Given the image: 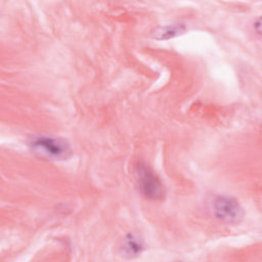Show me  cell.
Wrapping results in <instances>:
<instances>
[{"mask_svg":"<svg viewBox=\"0 0 262 262\" xmlns=\"http://www.w3.org/2000/svg\"><path fill=\"white\" fill-rule=\"evenodd\" d=\"M143 239L135 233L127 234L121 245V252L127 258H135L144 251Z\"/></svg>","mask_w":262,"mask_h":262,"instance_id":"4","label":"cell"},{"mask_svg":"<svg viewBox=\"0 0 262 262\" xmlns=\"http://www.w3.org/2000/svg\"><path fill=\"white\" fill-rule=\"evenodd\" d=\"M185 32V26L183 24H173L163 27H159L154 32V37L159 40H168L181 35Z\"/></svg>","mask_w":262,"mask_h":262,"instance_id":"5","label":"cell"},{"mask_svg":"<svg viewBox=\"0 0 262 262\" xmlns=\"http://www.w3.org/2000/svg\"><path fill=\"white\" fill-rule=\"evenodd\" d=\"M29 146L35 155L49 160L62 161L72 155L70 143L62 138L54 136H34L30 139Z\"/></svg>","mask_w":262,"mask_h":262,"instance_id":"1","label":"cell"},{"mask_svg":"<svg viewBox=\"0 0 262 262\" xmlns=\"http://www.w3.org/2000/svg\"><path fill=\"white\" fill-rule=\"evenodd\" d=\"M134 173L138 189L144 198L151 201H159L165 196L164 184L146 163L142 161L137 162L134 167Z\"/></svg>","mask_w":262,"mask_h":262,"instance_id":"2","label":"cell"},{"mask_svg":"<svg viewBox=\"0 0 262 262\" xmlns=\"http://www.w3.org/2000/svg\"><path fill=\"white\" fill-rule=\"evenodd\" d=\"M215 217L225 223L235 224L243 220L244 209L238 201L230 195H217L212 203Z\"/></svg>","mask_w":262,"mask_h":262,"instance_id":"3","label":"cell"}]
</instances>
